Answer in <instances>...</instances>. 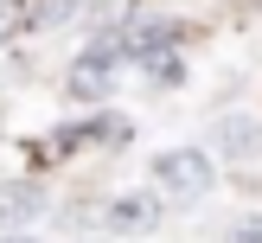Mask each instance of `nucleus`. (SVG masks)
<instances>
[{
  "mask_svg": "<svg viewBox=\"0 0 262 243\" xmlns=\"http://www.w3.org/2000/svg\"><path fill=\"white\" fill-rule=\"evenodd\" d=\"M154 192H166L173 205H199L211 192V160L192 147H173V153H154Z\"/></svg>",
  "mask_w": 262,
  "mask_h": 243,
  "instance_id": "obj_1",
  "label": "nucleus"
},
{
  "mask_svg": "<svg viewBox=\"0 0 262 243\" xmlns=\"http://www.w3.org/2000/svg\"><path fill=\"white\" fill-rule=\"evenodd\" d=\"M32 217H45V186H32V179L0 186V237H19V224H32Z\"/></svg>",
  "mask_w": 262,
  "mask_h": 243,
  "instance_id": "obj_2",
  "label": "nucleus"
},
{
  "mask_svg": "<svg viewBox=\"0 0 262 243\" xmlns=\"http://www.w3.org/2000/svg\"><path fill=\"white\" fill-rule=\"evenodd\" d=\"M154 224H160V198H154V192H122V198L109 205V230L115 237H147Z\"/></svg>",
  "mask_w": 262,
  "mask_h": 243,
  "instance_id": "obj_3",
  "label": "nucleus"
},
{
  "mask_svg": "<svg viewBox=\"0 0 262 243\" xmlns=\"http://www.w3.org/2000/svg\"><path fill=\"white\" fill-rule=\"evenodd\" d=\"M26 26V0H0V38H13Z\"/></svg>",
  "mask_w": 262,
  "mask_h": 243,
  "instance_id": "obj_4",
  "label": "nucleus"
},
{
  "mask_svg": "<svg viewBox=\"0 0 262 243\" xmlns=\"http://www.w3.org/2000/svg\"><path fill=\"white\" fill-rule=\"evenodd\" d=\"M230 243H262V217H250V224H237V230H230Z\"/></svg>",
  "mask_w": 262,
  "mask_h": 243,
  "instance_id": "obj_5",
  "label": "nucleus"
},
{
  "mask_svg": "<svg viewBox=\"0 0 262 243\" xmlns=\"http://www.w3.org/2000/svg\"><path fill=\"white\" fill-rule=\"evenodd\" d=\"M0 243H32V237H0Z\"/></svg>",
  "mask_w": 262,
  "mask_h": 243,
  "instance_id": "obj_6",
  "label": "nucleus"
}]
</instances>
